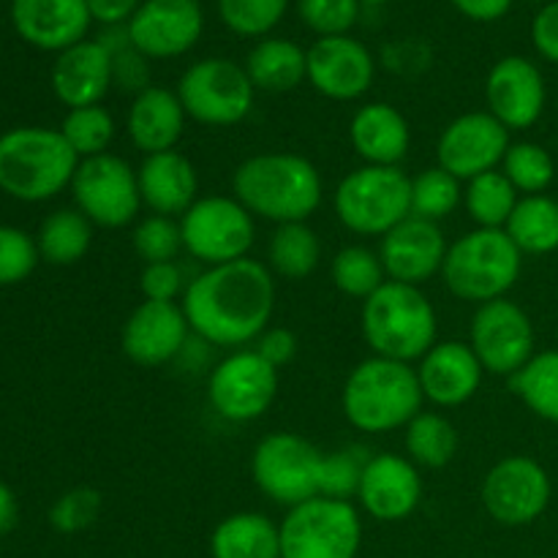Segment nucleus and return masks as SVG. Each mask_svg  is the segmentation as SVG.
<instances>
[{"label":"nucleus","instance_id":"nucleus-1","mask_svg":"<svg viewBox=\"0 0 558 558\" xmlns=\"http://www.w3.org/2000/svg\"><path fill=\"white\" fill-rule=\"evenodd\" d=\"M191 332L207 347L243 349L270 327L276 311V276L259 259L205 267L180 300Z\"/></svg>","mask_w":558,"mask_h":558},{"label":"nucleus","instance_id":"nucleus-2","mask_svg":"<svg viewBox=\"0 0 558 558\" xmlns=\"http://www.w3.org/2000/svg\"><path fill=\"white\" fill-rule=\"evenodd\" d=\"M232 196L254 218L281 227L308 221L325 199V183L298 153H259L234 169Z\"/></svg>","mask_w":558,"mask_h":558},{"label":"nucleus","instance_id":"nucleus-3","mask_svg":"<svg viewBox=\"0 0 558 558\" xmlns=\"http://www.w3.org/2000/svg\"><path fill=\"white\" fill-rule=\"evenodd\" d=\"M417 368L387 357H365L343 381L341 407L349 425L363 434H390L407 428L423 412Z\"/></svg>","mask_w":558,"mask_h":558},{"label":"nucleus","instance_id":"nucleus-4","mask_svg":"<svg viewBox=\"0 0 558 558\" xmlns=\"http://www.w3.org/2000/svg\"><path fill=\"white\" fill-rule=\"evenodd\" d=\"M80 156L60 129L22 125L0 136V191L20 202H47L69 189Z\"/></svg>","mask_w":558,"mask_h":558},{"label":"nucleus","instance_id":"nucleus-5","mask_svg":"<svg viewBox=\"0 0 558 558\" xmlns=\"http://www.w3.org/2000/svg\"><path fill=\"white\" fill-rule=\"evenodd\" d=\"M363 338L376 357L420 363L436 343L439 322L430 300L420 287L387 281L371 294L360 314Z\"/></svg>","mask_w":558,"mask_h":558},{"label":"nucleus","instance_id":"nucleus-6","mask_svg":"<svg viewBox=\"0 0 558 558\" xmlns=\"http://www.w3.org/2000/svg\"><path fill=\"white\" fill-rule=\"evenodd\" d=\"M523 270V254L505 229H472L450 243L441 281L452 298L485 305L507 298Z\"/></svg>","mask_w":558,"mask_h":558},{"label":"nucleus","instance_id":"nucleus-7","mask_svg":"<svg viewBox=\"0 0 558 558\" xmlns=\"http://www.w3.org/2000/svg\"><path fill=\"white\" fill-rule=\"evenodd\" d=\"M332 210L349 232L385 238L412 216V178L401 167L363 163L336 185Z\"/></svg>","mask_w":558,"mask_h":558},{"label":"nucleus","instance_id":"nucleus-8","mask_svg":"<svg viewBox=\"0 0 558 558\" xmlns=\"http://www.w3.org/2000/svg\"><path fill=\"white\" fill-rule=\"evenodd\" d=\"M281 558H357L363 518L347 499L314 496L287 510L281 521Z\"/></svg>","mask_w":558,"mask_h":558},{"label":"nucleus","instance_id":"nucleus-9","mask_svg":"<svg viewBox=\"0 0 558 558\" xmlns=\"http://www.w3.org/2000/svg\"><path fill=\"white\" fill-rule=\"evenodd\" d=\"M180 104L189 120L213 129L243 123L254 109L256 87L245 65L229 58H202L178 80Z\"/></svg>","mask_w":558,"mask_h":558},{"label":"nucleus","instance_id":"nucleus-10","mask_svg":"<svg viewBox=\"0 0 558 558\" xmlns=\"http://www.w3.org/2000/svg\"><path fill=\"white\" fill-rule=\"evenodd\" d=\"M178 221L183 251L205 267L245 259L254 248L256 218L234 196H199Z\"/></svg>","mask_w":558,"mask_h":558},{"label":"nucleus","instance_id":"nucleus-11","mask_svg":"<svg viewBox=\"0 0 558 558\" xmlns=\"http://www.w3.org/2000/svg\"><path fill=\"white\" fill-rule=\"evenodd\" d=\"M322 461L325 452L308 439L281 430L254 447L251 477L267 499L292 510L322 494Z\"/></svg>","mask_w":558,"mask_h":558},{"label":"nucleus","instance_id":"nucleus-12","mask_svg":"<svg viewBox=\"0 0 558 558\" xmlns=\"http://www.w3.org/2000/svg\"><path fill=\"white\" fill-rule=\"evenodd\" d=\"M76 210L101 229H123L136 221L142 210L136 169L114 153L82 158L71 180Z\"/></svg>","mask_w":558,"mask_h":558},{"label":"nucleus","instance_id":"nucleus-13","mask_svg":"<svg viewBox=\"0 0 558 558\" xmlns=\"http://www.w3.org/2000/svg\"><path fill=\"white\" fill-rule=\"evenodd\" d=\"M469 347L485 374L515 376L537 354V332L532 316L510 298L477 305L469 327Z\"/></svg>","mask_w":558,"mask_h":558},{"label":"nucleus","instance_id":"nucleus-14","mask_svg":"<svg viewBox=\"0 0 558 558\" xmlns=\"http://www.w3.org/2000/svg\"><path fill=\"white\" fill-rule=\"evenodd\" d=\"M278 396V368L256 349H238L207 376V401L227 423H254Z\"/></svg>","mask_w":558,"mask_h":558},{"label":"nucleus","instance_id":"nucleus-15","mask_svg":"<svg viewBox=\"0 0 558 558\" xmlns=\"http://www.w3.org/2000/svg\"><path fill=\"white\" fill-rule=\"evenodd\" d=\"M483 507L501 526H529L539 521L554 499V483L539 461L507 456L488 469L483 480Z\"/></svg>","mask_w":558,"mask_h":558},{"label":"nucleus","instance_id":"nucleus-16","mask_svg":"<svg viewBox=\"0 0 558 558\" xmlns=\"http://www.w3.org/2000/svg\"><path fill=\"white\" fill-rule=\"evenodd\" d=\"M510 145V131L488 109L485 112H466L450 120L439 134L436 167L450 172L461 183H469L480 174L501 169Z\"/></svg>","mask_w":558,"mask_h":558},{"label":"nucleus","instance_id":"nucleus-17","mask_svg":"<svg viewBox=\"0 0 558 558\" xmlns=\"http://www.w3.org/2000/svg\"><path fill=\"white\" fill-rule=\"evenodd\" d=\"M205 33L199 0H142L129 20L131 44L150 60H169L191 52Z\"/></svg>","mask_w":558,"mask_h":558},{"label":"nucleus","instance_id":"nucleus-18","mask_svg":"<svg viewBox=\"0 0 558 558\" xmlns=\"http://www.w3.org/2000/svg\"><path fill=\"white\" fill-rule=\"evenodd\" d=\"M548 87L537 63L523 54H507L496 60L485 80L488 112L507 131H526L543 118Z\"/></svg>","mask_w":558,"mask_h":558},{"label":"nucleus","instance_id":"nucleus-19","mask_svg":"<svg viewBox=\"0 0 558 558\" xmlns=\"http://www.w3.org/2000/svg\"><path fill=\"white\" fill-rule=\"evenodd\" d=\"M191 325L180 303H153L142 300L125 319L120 347L131 363L142 368H158L183 354L191 341Z\"/></svg>","mask_w":558,"mask_h":558},{"label":"nucleus","instance_id":"nucleus-20","mask_svg":"<svg viewBox=\"0 0 558 558\" xmlns=\"http://www.w3.org/2000/svg\"><path fill=\"white\" fill-rule=\"evenodd\" d=\"M376 60L354 36L316 38L308 47V82L330 101H357L371 90Z\"/></svg>","mask_w":558,"mask_h":558},{"label":"nucleus","instance_id":"nucleus-21","mask_svg":"<svg viewBox=\"0 0 558 558\" xmlns=\"http://www.w3.org/2000/svg\"><path fill=\"white\" fill-rule=\"evenodd\" d=\"M450 243L441 223L409 216L381 238L379 259L385 265L387 281L423 287L434 276H441Z\"/></svg>","mask_w":558,"mask_h":558},{"label":"nucleus","instance_id":"nucleus-22","mask_svg":"<svg viewBox=\"0 0 558 558\" xmlns=\"http://www.w3.org/2000/svg\"><path fill=\"white\" fill-rule=\"evenodd\" d=\"M360 507L374 521H407L423 501V477L420 469L398 452H376L363 469L357 490Z\"/></svg>","mask_w":558,"mask_h":558},{"label":"nucleus","instance_id":"nucleus-23","mask_svg":"<svg viewBox=\"0 0 558 558\" xmlns=\"http://www.w3.org/2000/svg\"><path fill=\"white\" fill-rule=\"evenodd\" d=\"M485 368L469 341H436L417 363L423 398L439 409H456L472 401L483 385Z\"/></svg>","mask_w":558,"mask_h":558},{"label":"nucleus","instance_id":"nucleus-24","mask_svg":"<svg viewBox=\"0 0 558 558\" xmlns=\"http://www.w3.org/2000/svg\"><path fill=\"white\" fill-rule=\"evenodd\" d=\"M11 22L27 44L60 54L85 41L93 16L85 0H14Z\"/></svg>","mask_w":558,"mask_h":558},{"label":"nucleus","instance_id":"nucleus-25","mask_svg":"<svg viewBox=\"0 0 558 558\" xmlns=\"http://www.w3.org/2000/svg\"><path fill=\"white\" fill-rule=\"evenodd\" d=\"M142 207L153 216L180 218L199 199L196 167L180 150L153 153L136 169Z\"/></svg>","mask_w":558,"mask_h":558},{"label":"nucleus","instance_id":"nucleus-26","mask_svg":"<svg viewBox=\"0 0 558 558\" xmlns=\"http://www.w3.org/2000/svg\"><path fill=\"white\" fill-rule=\"evenodd\" d=\"M52 90L69 109L93 107L112 90V58L96 38L63 49L52 65Z\"/></svg>","mask_w":558,"mask_h":558},{"label":"nucleus","instance_id":"nucleus-27","mask_svg":"<svg viewBox=\"0 0 558 558\" xmlns=\"http://www.w3.org/2000/svg\"><path fill=\"white\" fill-rule=\"evenodd\" d=\"M349 142L371 167H401L412 147V129L401 109L387 101H368L352 114Z\"/></svg>","mask_w":558,"mask_h":558},{"label":"nucleus","instance_id":"nucleus-28","mask_svg":"<svg viewBox=\"0 0 558 558\" xmlns=\"http://www.w3.org/2000/svg\"><path fill=\"white\" fill-rule=\"evenodd\" d=\"M185 120L189 114H185L178 93L161 85H150L140 96L131 98L125 129H129L131 145L145 156H153V153L178 150Z\"/></svg>","mask_w":558,"mask_h":558},{"label":"nucleus","instance_id":"nucleus-29","mask_svg":"<svg viewBox=\"0 0 558 558\" xmlns=\"http://www.w3.org/2000/svg\"><path fill=\"white\" fill-rule=\"evenodd\" d=\"M245 71L256 90L289 93L308 80V49L292 38H259L245 58Z\"/></svg>","mask_w":558,"mask_h":558},{"label":"nucleus","instance_id":"nucleus-30","mask_svg":"<svg viewBox=\"0 0 558 558\" xmlns=\"http://www.w3.org/2000/svg\"><path fill=\"white\" fill-rule=\"evenodd\" d=\"M213 558H281V529L262 512H234L210 537Z\"/></svg>","mask_w":558,"mask_h":558},{"label":"nucleus","instance_id":"nucleus-31","mask_svg":"<svg viewBox=\"0 0 558 558\" xmlns=\"http://www.w3.org/2000/svg\"><path fill=\"white\" fill-rule=\"evenodd\" d=\"M505 232L523 256H545L558 251V199L548 194L521 196Z\"/></svg>","mask_w":558,"mask_h":558},{"label":"nucleus","instance_id":"nucleus-32","mask_svg":"<svg viewBox=\"0 0 558 558\" xmlns=\"http://www.w3.org/2000/svg\"><path fill=\"white\" fill-rule=\"evenodd\" d=\"M319 262L322 240L308 227V221L276 227L270 243H267V267L272 270V276L303 281L319 267Z\"/></svg>","mask_w":558,"mask_h":558},{"label":"nucleus","instance_id":"nucleus-33","mask_svg":"<svg viewBox=\"0 0 558 558\" xmlns=\"http://www.w3.org/2000/svg\"><path fill=\"white\" fill-rule=\"evenodd\" d=\"M93 243V223L80 210H54L38 229V256L49 265L69 267L85 259Z\"/></svg>","mask_w":558,"mask_h":558},{"label":"nucleus","instance_id":"nucleus-34","mask_svg":"<svg viewBox=\"0 0 558 558\" xmlns=\"http://www.w3.org/2000/svg\"><path fill=\"white\" fill-rule=\"evenodd\" d=\"M403 447L417 469H445L458 452V430L445 414L420 412L403 428Z\"/></svg>","mask_w":558,"mask_h":558},{"label":"nucleus","instance_id":"nucleus-35","mask_svg":"<svg viewBox=\"0 0 558 558\" xmlns=\"http://www.w3.org/2000/svg\"><path fill=\"white\" fill-rule=\"evenodd\" d=\"M510 390L534 417L558 425V349L537 352L515 376Z\"/></svg>","mask_w":558,"mask_h":558},{"label":"nucleus","instance_id":"nucleus-36","mask_svg":"<svg viewBox=\"0 0 558 558\" xmlns=\"http://www.w3.org/2000/svg\"><path fill=\"white\" fill-rule=\"evenodd\" d=\"M521 194L501 169L485 172L463 185V207L477 229H505Z\"/></svg>","mask_w":558,"mask_h":558},{"label":"nucleus","instance_id":"nucleus-37","mask_svg":"<svg viewBox=\"0 0 558 558\" xmlns=\"http://www.w3.org/2000/svg\"><path fill=\"white\" fill-rule=\"evenodd\" d=\"M330 278L338 292L363 303L387 283L379 251H371L368 245H347L338 251L330 262Z\"/></svg>","mask_w":558,"mask_h":558},{"label":"nucleus","instance_id":"nucleus-38","mask_svg":"<svg viewBox=\"0 0 558 558\" xmlns=\"http://www.w3.org/2000/svg\"><path fill=\"white\" fill-rule=\"evenodd\" d=\"M463 205V183L441 167H428L412 178V216L441 223Z\"/></svg>","mask_w":558,"mask_h":558},{"label":"nucleus","instance_id":"nucleus-39","mask_svg":"<svg viewBox=\"0 0 558 558\" xmlns=\"http://www.w3.org/2000/svg\"><path fill=\"white\" fill-rule=\"evenodd\" d=\"M501 172L521 196H537L556 180V161L537 142H512L501 161Z\"/></svg>","mask_w":558,"mask_h":558},{"label":"nucleus","instance_id":"nucleus-40","mask_svg":"<svg viewBox=\"0 0 558 558\" xmlns=\"http://www.w3.org/2000/svg\"><path fill=\"white\" fill-rule=\"evenodd\" d=\"M114 118L109 114L107 107L101 104H93V107H80L69 109L63 125H60V134L65 136V142L71 145V150L82 158L104 156L109 153V145L114 140Z\"/></svg>","mask_w":558,"mask_h":558},{"label":"nucleus","instance_id":"nucleus-41","mask_svg":"<svg viewBox=\"0 0 558 558\" xmlns=\"http://www.w3.org/2000/svg\"><path fill=\"white\" fill-rule=\"evenodd\" d=\"M289 0H218V16L243 38H267L287 16Z\"/></svg>","mask_w":558,"mask_h":558},{"label":"nucleus","instance_id":"nucleus-42","mask_svg":"<svg viewBox=\"0 0 558 558\" xmlns=\"http://www.w3.org/2000/svg\"><path fill=\"white\" fill-rule=\"evenodd\" d=\"M131 245L134 254L140 256L145 265H156V262H178V254L183 251V234H180L178 218L167 216H145L136 221L134 232H131Z\"/></svg>","mask_w":558,"mask_h":558},{"label":"nucleus","instance_id":"nucleus-43","mask_svg":"<svg viewBox=\"0 0 558 558\" xmlns=\"http://www.w3.org/2000/svg\"><path fill=\"white\" fill-rule=\"evenodd\" d=\"M371 456H365L360 447H343V450L325 452L322 461V494L327 499H352L360 490L363 469Z\"/></svg>","mask_w":558,"mask_h":558},{"label":"nucleus","instance_id":"nucleus-44","mask_svg":"<svg viewBox=\"0 0 558 558\" xmlns=\"http://www.w3.org/2000/svg\"><path fill=\"white\" fill-rule=\"evenodd\" d=\"M360 0H298V16L319 38L349 36L360 20Z\"/></svg>","mask_w":558,"mask_h":558},{"label":"nucleus","instance_id":"nucleus-45","mask_svg":"<svg viewBox=\"0 0 558 558\" xmlns=\"http://www.w3.org/2000/svg\"><path fill=\"white\" fill-rule=\"evenodd\" d=\"M104 499L96 488H74L60 496L49 510V523L60 534H80L101 515Z\"/></svg>","mask_w":558,"mask_h":558},{"label":"nucleus","instance_id":"nucleus-46","mask_svg":"<svg viewBox=\"0 0 558 558\" xmlns=\"http://www.w3.org/2000/svg\"><path fill=\"white\" fill-rule=\"evenodd\" d=\"M38 245L27 232L14 227H0V287L20 283L36 270Z\"/></svg>","mask_w":558,"mask_h":558},{"label":"nucleus","instance_id":"nucleus-47","mask_svg":"<svg viewBox=\"0 0 558 558\" xmlns=\"http://www.w3.org/2000/svg\"><path fill=\"white\" fill-rule=\"evenodd\" d=\"M191 278H185L183 267L178 262H156L145 265L140 272V292L153 303H178L189 289Z\"/></svg>","mask_w":558,"mask_h":558},{"label":"nucleus","instance_id":"nucleus-48","mask_svg":"<svg viewBox=\"0 0 558 558\" xmlns=\"http://www.w3.org/2000/svg\"><path fill=\"white\" fill-rule=\"evenodd\" d=\"M109 58H112V87L131 93V96H140L142 90H147L153 85L150 58H145L134 44H125V47L114 49Z\"/></svg>","mask_w":558,"mask_h":558},{"label":"nucleus","instance_id":"nucleus-49","mask_svg":"<svg viewBox=\"0 0 558 558\" xmlns=\"http://www.w3.org/2000/svg\"><path fill=\"white\" fill-rule=\"evenodd\" d=\"M254 349L259 352L262 360L281 371L283 365L292 363L298 357V338L287 327H267L259 338H256Z\"/></svg>","mask_w":558,"mask_h":558},{"label":"nucleus","instance_id":"nucleus-50","mask_svg":"<svg viewBox=\"0 0 558 558\" xmlns=\"http://www.w3.org/2000/svg\"><path fill=\"white\" fill-rule=\"evenodd\" d=\"M532 44L548 63L558 65V0H548L532 20Z\"/></svg>","mask_w":558,"mask_h":558},{"label":"nucleus","instance_id":"nucleus-51","mask_svg":"<svg viewBox=\"0 0 558 558\" xmlns=\"http://www.w3.org/2000/svg\"><path fill=\"white\" fill-rule=\"evenodd\" d=\"M85 3L90 9L93 22H98L101 27H109L129 25V20L136 14L142 0H85Z\"/></svg>","mask_w":558,"mask_h":558},{"label":"nucleus","instance_id":"nucleus-52","mask_svg":"<svg viewBox=\"0 0 558 558\" xmlns=\"http://www.w3.org/2000/svg\"><path fill=\"white\" fill-rule=\"evenodd\" d=\"M458 14L472 22H496L510 14L515 0H450Z\"/></svg>","mask_w":558,"mask_h":558},{"label":"nucleus","instance_id":"nucleus-53","mask_svg":"<svg viewBox=\"0 0 558 558\" xmlns=\"http://www.w3.org/2000/svg\"><path fill=\"white\" fill-rule=\"evenodd\" d=\"M16 523V499L9 485L0 483V534L11 532Z\"/></svg>","mask_w":558,"mask_h":558},{"label":"nucleus","instance_id":"nucleus-54","mask_svg":"<svg viewBox=\"0 0 558 558\" xmlns=\"http://www.w3.org/2000/svg\"><path fill=\"white\" fill-rule=\"evenodd\" d=\"M360 3H363V5H385V3H390V0H360Z\"/></svg>","mask_w":558,"mask_h":558},{"label":"nucleus","instance_id":"nucleus-55","mask_svg":"<svg viewBox=\"0 0 558 558\" xmlns=\"http://www.w3.org/2000/svg\"><path fill=\"white\" fill-rule=\"evenodd\" d=\"M529 3H543V0H529Z\"/></svg>","mask_w":558,"mask_h":558}]
</instances>
